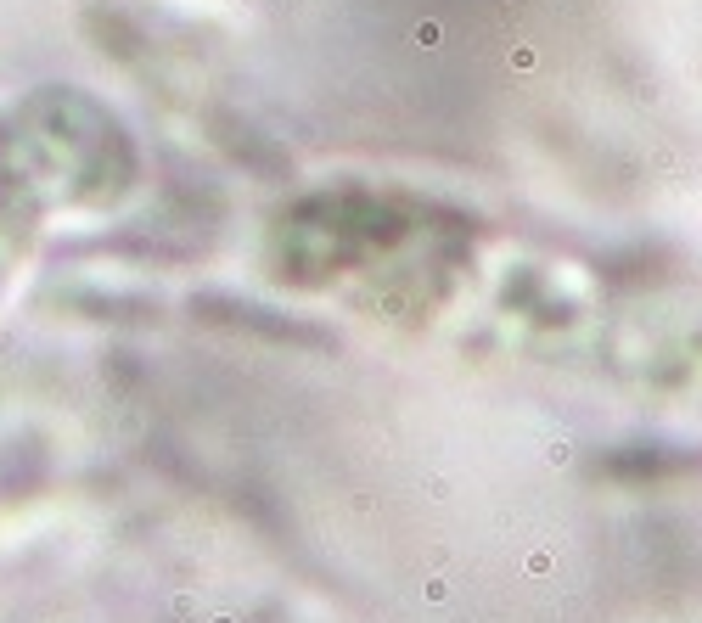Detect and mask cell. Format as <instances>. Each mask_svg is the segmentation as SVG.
Wrapping results in <instances>:
<instances>
[{
  "label": "cell",
  "instance_id": "obj_1",
  "mask_svg": "<svg viewBox=\"0 0 702 623\" xmlns=\"http://www.w3.org/2000/svg\"><path fill=\"white\" fill-rule=\"evenodd\" d=\"M0 264H6V220H0Z\"/></svg>",
  "mask_w": 702,
  "mask_h": 623
}]
</instances>
